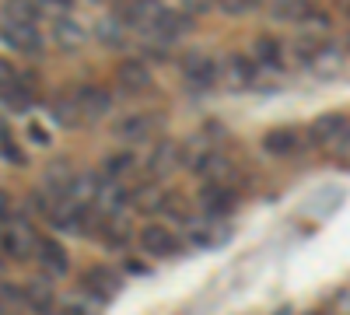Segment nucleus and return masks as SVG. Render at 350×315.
Returning <instances> with one entry per match:
<instances>
[{
    "instance_id": "obj_19",
    "label": "nucleus",
    "mask_w": 350,
    "mask_h": 315,
    "mask_svg": "<svg viewBox=\"0 0 350 315\" xmlns=\"http://www.w3.org/2000/svg\"><path fill=\"white\" fill-rule=\"evenodd\" d=\"M25 305L32 308L36 315H49L53 312V288H49V280L36 277L32 284L25 288Z\"/></svg>"
},
{
    "instance_id": "obj_31",
    "label": "nucleus",
    "mask_w": 350,
    "mask_h": 315,
    "mask_svg": "<svg viewBox=\"0 0 350 315\" xmlns=\"http://www.w3.org/2000/svg\"><path fill=\"white\" fill-rule=\"evenodd\" d=\"M217 8L231 18H239V14H249L252 8H259V0H217Z\"/></svg>"
},
{
    "instance_id": "obj_22",
    "label": "nucleus",
    "mask_w": 350,
    "mask_h": 315,
    "mask_svg": "<svg viewBox=\"0 0 350 315\" xmlns=\"http://www.w3.org/2000/svg\"><path fill=\"white\" fill-rule=\"evenodd\" d=\"M270 14L287 25H301L312 11H308V0H270Z\"/></svg>"
},
{
    "instance_id": "obj_15",
    "label": "nucleus",
    "mask_w": 350,
    "mask_h": 315,
    "mask_svg": "<svg viewBox=\"0 0 350 315\" xmlns=\"http://www.w3.org/2000/svg\"><path fill=\"white\" fill-rule=\"evenodd\" d=\"M84 284H88V291H92L98 301H109V298L120 295V284H123V280L116 277L112 270H105V266H95V270H88Z\"/></svg>"
},
{
    "instance_id": "obj_16",
    "label": "nucleus",
    "mask_w": 350,
    "mask_h": 315,
    "mask_svg": "<svg viewBox=\"0 0 350 315\" xmlns=\"http://www.w3.org/2000/svg\"><path fill=\"white\" fill-rule=\"evenodd\" d=\"M39 263H42V273L46 277H64L67 270H70V260H67V252L56 245V242H49V238H42L39 242Z\"/></svg>"
},
{
    "instance_id": "obj_13",
    "label": "nucleus",
    "mask_w": 350,
    "mask_h": 315,
    "mask_svg": "<svg viewBox=\"0 0 350 315\" xmlns=\"http://www.w3.org/2000/svg\"><path fill=\"white\" fill-rule=\"evenodd\" d=\"M53 42L60 46L64 53H81V46L88 42L84 25H77L74 18H56L53 21Z\"/></svg>"
},
{
    "instance_id": "obj_6",
    "label": "nucleus",
    "mask_w": 350,
    "mask_h": 315,
    "mask_svg": "<svg viewBox=\"0 0 350 315\" xmlns=\"http://www.w3.org/2000/svg\"><path fill=\"white\" fill-rule=\"evenodd\" d=\"M4 252L14 256V260H28L32 252H39V238L25 221H4Z\"/></svg>"
},
{
    "instance_id": "obj_4",
    "label": "nucleus",
    "mask_w": 350,
    "mask_h": 315,
    "mask_svg": "<svg viewBox=\"0 0 350 315\" xmlns=\"http://www.w3.org/2000/svg\"><path fill=\"white\" fill-rule=\"evenodd\" d=\"M183 77H186L189 88H214L217 64H214L203 49H189V53L183 56Z\"/></svg>"
},
{
    "instance_id": "obj_27",
    "label": "nucleus",
    "mask_w": 350,
    "mask_h": 315,
    "mask_svg": "<svg viewBox=\"0 0 350 315\" xmlns=\"http://www.w3.org/2000/svg\"><path fill=\"white\" fill-rule=\"evenodd\" d=\"M228 81L235 88H249L256 81V70H252V60L249 56H228Z\"/></svg>"
},
{
    "instance_id": "obj_26",
    "label": "nucleus",
    "mask_w": 350,
    "mask_h": 315,
    "mask_svg": "<svg viewBox=\"0 0 350 315\" xmlns=\"http://www.w3.org/2000/svg\"><path fill=\"white\" fill-rule=\"evenodd\" d=\"M252 53H256V64L270 67V70H277V67L284 64V60H280V42H277L273 36H259L256 46H252Z\"/></svg>"
},
{
    "instance_id": "obj_36",
    "label": "nucleus",
    "mask_w": 350,
    "mask_h": 315,
    "mask_svg": "<svg viewBox=\"0 0 350 315\" xmlns=\"http://www.w3.org/2000/svg\"><path fill=\"white\" fill-rule=\"evenodd\" d=\"M39 8H46V11H70L74 0H39Z\"/></svg>"
},
{
    "instance_id": "obj_35",
    "label": "nucleus",
    "mask_w": 350,
    "mask_h": 315,
    "mask_svg": "<svg viewBox=\"0 0 350 315\" xmlns=\"http://www.w3.org/2000/svg\"><path fill=\"white\" fill-rule=\"evenodd\" d=\"M28 140H32V144H39V148H46V144H49V130L39 126V123H28Z\"/></svg>"
},
{
    "instance_id": "obj_34",
    "label": "nucleus",
    "mask_w": 350,
    "mask_h": 315,
    "mask_svg": "<svg viewBox=\"0 0 350 315\" xmlns=\"http://www.w3.org/2000/svg\"><path fill=\"white\" fill-rule=\"evenodd\" d=\"M21 301H25V291L11 288V284H4V315H11V312H14Z\"/></svg>"
},
{
    "instance_id": "obj_2",
    "label": "nucleus",
    "mask_w": 350,
    "mask_h": 315,
    "mask_svg": "<svg viewBox=\"0 0 350 315\" xmlns=\"http://www.w3.org/2000/svg\"><path fill=\"white\" fill-rule=\"evenodd\" d=\"M158 133V120L148 116V112H130V116L112 123V137L123 140V144H148Z\"/></svg>"
},
{
    "instance_id": "obj_25",
    "label": "nucleus",
    "mask_w": 350,
    "mask_h": 315,
    "mask_svg": "<svg viewBox=\"0 0 350 315\" xmlns=\"http://www.w3.org/2000/svg\"><path fill=\"white\" fill-rule=\"evenodd\" d=\"M133 154L130 151H120V154H109L105 161H102V176H105V182H120V179H126L130 176V172H133Z\"/></svg>"
},
{
    "instance_id": "obj_39",
    "label": "nucleus",
    "mask_w": 350,
    "mask_h": 315,
    "mask_svg": "<svg viewBox=\"0 0 350 315\" xmlns=\"http://www.w3.org/2000/svg\"><path fill=\"white\" fill-rule=\"evenodd\" d=\"M347 46H350V42H347Z\"/></svg>"
},
{
    "instance_id": "obj_20",
    "label": "nucleus",
    "mask_w": 350,
    "mask_h": 315,
    "mask_svg": "<svg viewBox=\"0 0 350 315\" xmlns=\"http://www.w3.org/2000/svg\"><path fill=\"white\" fill-rule=\"evenodd\" d=\"M32 95H36L32 74H25V77H18L14 88L4 92V105H8L11 112H28V109H32Z\"/></svg>"
},
{
    "instance_id": "obj_8",
    "label": "nucleus",
    "mask_w": 350,
    "mask_h": 315,
    "mask_svg": "<svg viewBox=\"0 0 350 315\" xmlns=\"http://www.w3.org/2000/svg\"><path fill=\"white\" fill-rule=\"evenodd\" d=\"M179 165H186L183 144H175V140H158L154 151H151V158H148V176H151V179H165V176H172Z\"/></svg>"
},
{
    "instance_id": "obj_38",
    "label": "nucleus",
    "mask_w": 350,
    "mask_h": 315,
    "mask_svg": "<svg viewBox=\"0 0 350 315\" xmlns=\"http://www.w3.org/2000/svg\"><path fill=\"white\" fill-rule=\"evenodd\" d=\"M92 4H105V0H92Z\"/></svg>"
},
{
    "instance_id": "obj_7",
    "label": "nucleus",
    "mask_w": 350,
    "mask_h": 315,
    "mask_svg": "<svg viewBox=\"0 0 350 315\" xmlns=\"http://www.w3.org/2000/svg\"><path fill=\"white\" fill-rule=\"evenodd\" d=\"M189 28H193V18H189V14H183V11H161L158 21L148 28V36H151L158 46H168V42H175V39H183Z\"/></svg>"
},
{
    "instance_id": "obj_23",
    "label": "nucleus",
    "mask_w": 350,
    "mask_h": 315,
    "mask_svg": "<svg viewBox=\"0 0 350 315\" xmlns=\"http://www.w3.org/2000/svg\"><path fill=\"white\" fill-rule=\"evenodd\" d=\"M319 77H336L340 74V67H343V53H340V46H323L315 53V60L308 64Z\"/></svg>"
},
{
    "instance_id": "obj_28",
    "label": "nucleus",
    "mask_w": 350,
    "mask_h": 315,
    "mask_svg": "<svg viewBox=\"0 0 350 315\" xmlns=\"http://www.w3.org/2000/svg\"><path fill=\"white\" fill-rule=\"evenodd\" d=\"M98 232H102V238H105V242H109L112 249H123V245L130 242V228H126V221H116V217H102Z\"/></svg>"
},
{
    "instance_id": "obj_30",
    "label": "nucleus",
    "mask_w": 350,
    "mask_h": 315,
    "mask_svg": "<svg viewBox=\"0 0 350 315\" xmlns=\"http://www.w3.org/2000/svg\"><path fill=\"white\" fill-rule=\"evenodd\" d=\"M95 36H98V42H105V46H123V42H126V28L116 21V18H105V21L95 25Z\"/></svg>"
},
{
    "instance_id": "obj_10",
    "label": "nucleus",
    "mask_w": 350,
    "mask_h": 315,
    "mask_svg": "<svg viewBox=\"0 0 350 315\" xmlns=\"http://www.w3.org/2000/svg\"><path fill=\"white\" fill-rule=\"evenodd\" d=\"M312 140L315 144H323V148H333V144H340V140L350 133V120L343 116V112H326V116H319L315 123H312Z\"/></svg>"
},
{
    "instance_id": "obj_1",
    "label": "nucleus",
    "mask_w": 350,
    "mask_h": 315,
    "mask_svg": "<svg viewBox=\"0 0 350 315\" xmlns=\"http://www.w3.org/2000/svg\"><path fill=\"white\" fill-rule=\"evenodd\" d=\"M165 8L158 4V0H116L112 8V18L120 21L123 28H140V32H148V28L158 21Z\"/></svg>"
},
{
    "instance_id": "obj_17",
    "label": "nucleus",
    "mask_w": 350,
    "mask_h": 315,
    "mask_svg": "<svg viewBox=\"0 0 350 315\" xmlns=\"http://www.w3.org/2000/svg\"><path fill=\"white\" fill-rule=\"evenodd\" d=\"M196 176L207 179V186H228L231 179H235V165H231V158H224V154L217 151V154H211L207 161L200 165Z\"/></svg>"
},
{
    "instance_id": "obj_3",
    "label": "nucleus",
    "mask_w": 350,
    "mask_h": 315,
    "mask_svg": "<svg viewBox=\"0 0 350 315\" xmlns=\"http://www.w3.org/2000/svg\"><path fill=\"white\" fill-rule=\"evenodd\" d=\"M74 98H77V109H81V126L105 120L109 109H112V95L105 88H98V84H84V88L74 92Z\"/></svg>"
},
{
    "instance_id": "obj_32",
    "label": "nucleus",
    "mask_w": 350,
    "mask_h": 315,
    "mask_svg": "<svg viewBox=\"0 0 350 315\" xmlns=\"http://www.w3.org/2000/svg\"><path fill=\"white\" fill-rule=\"evenodd\" d=\"M4 161L8 165H14V168H25V154H21V148L11 140V130L4 126Z\"/></svg>"
},
{
    "instance_id": "obj_11",
    "label": "nucleus",
    "mask_w": 350,
    "mask_h": 315,
    "mask_svg": "<svg viewBox=\"0 0 350 315\" xmlns=\"http://www.w3.org/2000/svg\"><path fill=\"white\" fill-rule=\"evenodd\" d=\"M74 179H77V172L70 168V161H64V158H56V161H49V165H46V176H42V186H46V193H49L53 200H64V196L70 193Z\"/></svg>"
},
{
    "instance_id": "obj_33",
    "label": "nucleus",
    "mask_w": 350,
    "mask_h": 315,
    "mask_svg": "<svg viewBox=\"0 0 350 315\" xmlns=\"http://www.w3.org/2000/svg\"><path fill=\"white\" fill-rule=\"evenodd\" d=\"M217 8V0H183V11L193 18V14H211Z\"/></svg>"
},
{
    "instance_id": "obj_24",
    "label": "nucleus",
    "mask_w": 350,
    "mask_h": 315,
    "mask_svg": "<svg viewBox=\"0 0 350 315\" xmlns=\"http://www.w3.org/2000/svg\"><path fill=\"white\" fill-rule=\"evenodd\" d=\"M49 112H53V120L60 123V126H81V109H77V98L74 95H56L53 98V105H49Z\"/></svg>"
},
{
    "instance_id": "obj_37",
    "label": "nucleus",
    "mask_w": 350,
    "mask_h": 315,
    "mask_svg": "<svg viewBox=\"0 0 350 315\" xmlns=\"http://www.w3.org/2000/svg\"><path fill=\"white\" fill-rule=\"evenodd\" d=\"M0 77H4V81H0V84H4V92H8V88H14V84H18V77H14L11 64H0Z\"/></svg>"
},
{
    "instance_id": "obj_5",
    "label": "nucleus",
    "mask_w": 350,
    "mask_h": 315,
    "mask_svg": "<svg viewBox=\"0 0 350 315\" xmlns=\"http://www.w3.org/2000/svg\"><path fill=\"white\" fill-rule=\"evenodd\" d=\"M4 46L25 56H39L42 53V36L32 21H4Z\"/></svg>"
},
{
    "instance_id": "obj_21",
    "label": "nucleus",
    "mask_w": 350,
    "mask_h": 315,
    "mask_svg": "<svg viewBox=\"0 0 350 315\" xmlns=\"http://www.w3.org/2000/svg\"><path fill=\"white\" fill-rule=\"evenodd\" d=\"M295 148H298V133L291 130V126H277V130H270L267 137H262V151H267V154L284 158V154H291Z\"/></svg>"
},
{
    "instance_id": "obj_18",
    "label": "nucleus",
    "mask_w": 350,
    "mask_h": 315,
    "mask_svg": "<svg viewBox=\"0 0 350 315\" xmlns=\"http://www.w3.org/2000/svg\"><path fill=\"white\" fill-rule=\"evenodd\" d=\"M130 204L140 210V214H168V204H172V193H161L154 186H140L133 193Z\"/></svg>"
},
{
    "instance_id": "obj_14",
    "label": "nucleus",
    "mask_w": 350,
    "mask_h": 315,
    "mask_svg": "<svg viewBox=\"0 0 350 315\" xmlns=\"http://www.w3.org/2000/svg\"><path fill=\"white\" fill-rule=\"evenodd\" d=\"M116 81H120V88L137 95V92H148L151 88V70L148 64H140V60H126L116 67Z\"/></svg>"
},
{
    "instance_id": "obj_29",
    "label": "nucleus",
    "mask_w": 350,
    "mask_h": 315,
    "mask_svg": "<svg viewBox=\"0 0 350 315\" xmlns=\"http://www.w3.org/2000/svg\"><path fill=\"white\" fill-rule=\"evenodd\" d=\"M39 0H4V21H36Z\"/></svg>"
},
{
    "instance_id": "obj_12",
    "label": "nucleus",
    "mask_w": 350,
    "mask_h": 315,
    "mask_svg": "<svg viewBox=\"0 0 350 315\" xmlns=\"http://www.w3.org/2000/svg\"><path fill=\"white\" fill-rule=\"evenodd\" d=\"M231 207H235V193H231V186H203L200 193V210L203 217H224Z\"/></svg>"
},
{
    "instance_id": "obj_9",
    "label": "nucleus",
    "mask_w": 350,
    "mask_h": 315,
    "mask_svg": "<svg viewBox=\"0 0 350 315\" xmlns=\"http://www.w3.org/2000/svg\"><path fill=\"white\" fill-rule=\"evenodd\" d=\"M140 249L154 256V260H168V256L179 252V238H175L165 224H148V228H140Z\"/></svg>"
}]
</instances>
